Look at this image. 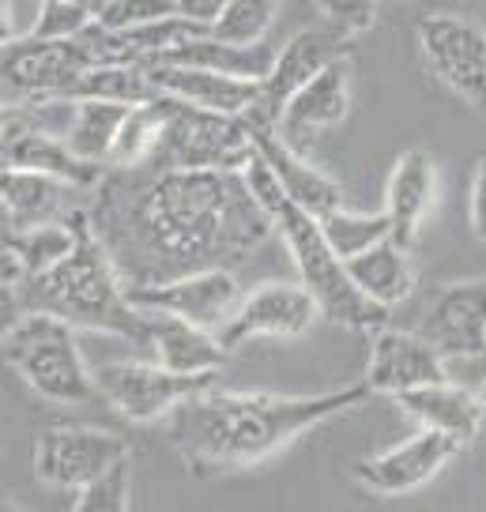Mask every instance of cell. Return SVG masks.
Wrapping results in <instances>:
<instances>
[{
  "instance_id": "cell-11",
  "label": "cell",
  "mask_w": 486,
  "mask_h": 512,
  "mask_svg": "<svg viewBox=\"0 0 486 512\" xmlns=\"http://www.w3.org/2000/svg\"><path fill=\"white\" fill-rule=\"evenodd\" d=\"M95 61L76 38H8L4 42V87L12 102L61 98Z\"/></svg>"
},
{
  "instance_id": "cell-2",
  "label": "cell",
  "mask_w": 486,
  "mask_h": 512,
  "mask_svg": "<svg viewBox=\"0 0 486 512\" xmlns=\"http://www.w3.org/2000/svg\"><path fill=\"white\" fill-rule=\"evenodd\" d=\"M373 396L366 381L317 396H276V392H223L208 388L185 400L170 415V441L185 467L208 479L245 471L294 445L302 433L343 415Z\"/></svg>"
},
{
  "instance_id": "cell-39",
  "label": "cell",
  "mask_w": 486,
  "mask_h": 512,
  "mask_svg": "<svg viewBox=\"0 0 486 512\" xmlns=\"http://www.w3.org/2000/svg\"><path fill=\"white\" fill-rule=\"evenodd\" d=\"M4 512H19V509L12 505V501H4Z\"/></svg>"
},
{
  "instance_id": "cell-27",
  "label": "cell",
  "mask_w": 486,
  "mask_h": 512,
  "mask_svg": "<svg viewBox=\"0 0 486 512\" xmlns=\"http://www.w3.org/2000/svg\"><path fill=\"white\" fill-rule=\"evenodd\" d=\"M347 272L358 283V290L370 298V302L385 305H400L411 298L415 290V264H411V249L396 245V241H381L366 253H358L347 260Z\"/></svg>"
},
{
  "instance_id": "cell-6",
  "label": "cell",
  "mask_w": 486,
  "mask_h": 512,
  "mask_svg": "<svg viewBox=\"0 0 486 512\" xmlns=\"http://www.w3.org/2000/svg\"><path fill=\"white\" fill-rule=\"evenodd\" d=\"M166 98V128L151 166L155 170H204V174H242L257 159L245 117L196 110L189 102Z\"/></svg>"
},
{
  "instance_id": "cell-23",
  "label": "cell",
  "mask_w": 486,
  "mask_h": 512,
  "mask_svg": "<svg viewBox=\"0 0 486 512\" xmlns=\"http://www.w3.org/2000/svg\"><path fill=\"white\" fill-rule=\"evenodd\" d=\"M147 324H151V354L159 366L200 377V373H219L227 362L230 351L208 328H196L189 320L166 313H147Z\"/></svg>"
},
{
  "instance_id": "cell-29",
  "label": "cell",
  "mask_w": 486,
  "mask_h": 512,
  "mask_svg": "<svg viewBox=\"0 0 486 512\" xmlns=\"http://www.w3.org/2000/svg\"><path fill=\"white\" fill-rule=\"evenodd\" d=\"M159 98V87L151 83L147 68L129 64H95L68 87L61 102H121V106H144Z\"/></svg>"
},
{
  "instance_id": "cell-15",
  "label": "cell",
  "mask_w": 486,
  "mask_h": 512,
  "mask_svg": "<svg viewBox=\"0 0 486 512\" xmlns=\"http://www.w3.org/2000/svg\"><path fill=\"white\" fill-rule=\"evenodd\" d=\"M449 381L441 351L422 336V332H400V328H381L373 336L370 366H366V384L373 396H404L426 384Z\"/></svg>"
},
{
  "instance_id": "cell-17",
  "label": "cell",
  "mask_w": 486,
  "mask_h": 512,
  "mask_svg": "<svg viewBox=\"0 0 486 512\" xmlns=\"http://www.w3.org/2000/svg\"><path fill=\"white\" fill-rule=\"evenodd\" d=\"M336 57H347V42L332 31H302L279 49L272 76L260 83V106L249 117L279 125V117L309 80H317Z\"/></svg>"
},
{
  "instance_id": "cell-40",
  "label": "cell",
  "mask_w": 486,
  "mask_h": 512,
  "mask_svg": "<svg viewBox=\"0 0 486 512\" xmlns=\"http://www.w3.org/2000/svg\"><path fill=\"white\" fill-rule=\"evenodd\" d=\"M479 396H483V403H486V384H483V388H479Z\"/></svg>"
},
{
  "instance_id": "cell-18",
  "label": "cell",
  "mask_w": 486,
  "mask_h": 512,
  "mask_svg": "<svg viewBox=\"0 0 486 512\" xmlns=\"http://www.w3.org/2000/svg\"><path fill=\"white\" fill-rule=\"evenodd\" d=\"M351 110V57H336L317 80H309L287 102L276 132L294 151H306L324 128L340 125Z\"/></svg>"
},
{
  "instance_id": "cell-13",
  "label": "cell",
  "mask_w": 486,
  "mask_h": 512,
  "mask_svg": "<svg viewBox=\"0 0 486 512\" xmlns=\"http://www.w3.org/2000/svg\"><path fill=\"white\" fill-rule=\"evenodd\" d=\"M317 317H321V309H317L313 294L302 283H264L249 298H242V305L234 309V317L215 336H219V343L227 351H238L249 339L260 336H306Z\"/></svg>"
},
{
  "instance_id": "cell-20",
  "label": "cell",
  "mask_w": 486,
  "mask_h": 512,
  "mask_svg": "<svg viewBox=\"0 0 486 512\" xmlns=\"http://www.w3.org/2000/svg\"><path fill=\"white\" fill-rule=\"evenodd\" d=\"M147 76L159 87V95L189 102L196 110L249 117L260 106L257 80H234V76H219L208 68H181V64H147Z\"/></svg>"
},
{
  "instance_id": "cell-28",
  "label": "cell",
  "mask_w": 486,
  "mask_h": 512,
  "mask_svg": "<svg viewBox=\"0 0 486 512\" xmlns=\"http://www.w3.org/2000/svg\"><path fill=\"white\" fill-rule=\"evenodd\" d=\"M129 113L132 106H121V102H72L65 128L68 147L91 166H110V155H114V144Z\"/></svg>"
},
{
  "instance_id": "cell-12",
  "label": "cell",
  "mask_w": 486,
  "mask_h": 512,
  "mask_svg": "<svg viewBox=\"0 0 486 512\" xmlns=\"http://www.w3.org/2000/svg\"><path fill=\"white\" fill-rule=\"evenodd\" d=\"M4 170H31L57 181H68L76 189H91L102 181V166L83 162L65 136L49 132L31 110L4 106Z\"/></svg>"
},
{
  "instance_id": "cell-7",
  "label": "cell",
  "mask_w": 486,
  "mask_h": 512,
  "mask_svg": "<svg viewBox=\"0 0 486 512\" xmlns=\"http://www.w3.org/2000/svg\"><path fill=\"white\" fill-rule=\"evenodd\" d=\"M129 437L95 426H46L34 441V475L53 490H87L129 464Z\"/></svg>"
},
{
  "instance_id": "cell-24",
  "label": "cell",
  "mask_w": 486,
  "mask_h": 512,
  "mask_svg": "<svg viewBox=\"0 0 486 512\" xmlns=\"http://www.w3.org/2000/svg\"><path fill=\"white\" fill-rule=\"evenodd\" d=\"M76 189L68 181L31 170H4L0 174V196H4V230H31L42 223L68 219L65 192Z\"/></svg>"
},
{
  "instance_id": "cell-34",
  "label": "cell",
  "mask_w": 486,
  "mask_h": 512,
  "mask_svg": "<svg viewBox=\"0 0 486 512\" xmlns=\"http://www.w3.org/2000/svg\"><path fill=\"white\" fill-rule=\"evenodd\" d=\"M174 16H181L178 0H106L95 19L106 31H136Z\"/></svg>"
},
{
  "instance_id": "cell-19",
  "label": "cell",
  "mask_w": 486,
  "mask_h": 512,
  "mask_svg": "<svg viewBox=\"0 0 486 512\" xmlns=\"http://www.w3.org/2000/svg\"><path fill=\"white\" fill-rule=\"evenodd\" d=\"M245 121H249V136H253L257 155L272 166V174L279 177V185H283L291 204L309 211L313 219H321V215L340 208V185H336L332 177H324L317 166H309V162L302 159V151H294V147L283 144V136L276 132V125L257 121V117H245Z\"/></svg>"
},
{
  "instance_id": "cell-9",
  "label": "cell",
  "mask_w": 486,
  "mask_h": 512,
  "mask_svg": "<svg viewBox=\"0 0 486 512\" xmlns=\"http://www.w3.org/2000/svg\"><path fill=\"white\" fill-rule=\"evenodd\" d=\"M419 49L430 72L438 76L456 98L475 110H486V31L468 16L434 12L419 19Z\"/></svg>"
},
{
  "instance_id": "cell-16",
  "label": "cell",
  "mask_w": 486,
  "mask_h": 512,
  "mask_svg": "<svg viewBox=\"0 0 486 512\" xmlns=\"http://www.w3.org/2000/svg\"><path fill=\"white\" fill-rule=\"evenodd\" d=\"M422 336L441 358H479L486 354V279L449 283L434 294L422 320Z\"/></svg>"
},
{
  "instance_id": "cell-31",
  "label": "cell",
  "mask_w": 486,
  "mask_h": 512,
  "mask_svg": "<svg viewBox=\"0 0 486 512\" xmlns=\"http://www.w3.org/2000/svg\"><path fill=\"white\" fill-rule=\"evenodd\" d=\"M324 230V238L328 245L343 256V260H351V256L366 253L373 245H381V241L392 238V223L385 211H373V215H358V211H328L317 219Z\"/></svg>"
},
{
  "instance_id": "cell-35",
  "label": "cell",
  "mask_w": 486,
  "mask_h": 512,
  "mask_svg": "<svg viewBox=\"0 0 486 512\" xmlns=\"http://www.w3.org/2000/svg\"><path fill=\"white\" fill-rule=\"evenodd\" d=\"M313 4L328 23V31L340 34L343 42L366 34L377 19V0H313Z\"/></svg>"
},
{
  "instance_id": "cell-8",
  "label": "cell",
  "mask_w": 486,
  "mask_h": 512,
  "mask_svg": "<svg viewBox=\"0 0 486 512\" xmlns=\"http://www.w3.org/2000/svg\"><path fill=\"white\" fill-rule=\"evenodd\" d=\"M219 373H174L159 362H106L95 369L98 396L117 407L129 422H155L162 415H174L181 403L215 388Z\"/></svg>"
},
{
  "instance_id": "cell-1",
  "label": "cell",
  "mask_w": 486,
  "mask_h": 512,
  "mask_svg": "<svg viewBox=\"0 0 486 512\" xmlns=\"http://www.w3.org/2000/svg\"><path fill=\"white\" fill-rule=\"evenodd\" d=\"M129 196L125 208L106 200V211L125 215L132 245L155 264L162 260V279L242 260L276 226L249 192L245 174L155 170V177L136 185Z\"/></svg>"
},
{
  "instance_id": "cell-37",
  "label": "cell",
  "mask_w": 486,
  "mask_h": 512,
  "mask_svg": "<svg viewBox=\"0 0 486 512\" xmlns=\"http://www.w3.org/2000/svg\"><path fill=\"white\" fill-rule=\"evenodd\" d=\"M471 234L486 245V159H479L475 177H471Z\"/></svg>"
},
{
  "instance_id": "cell-14",
  "label": "cell",
  "mask_w": 486,
  "mask_h": 512,
  "mask_svg": "<svg viewBox=\"0 0 486 512\" xmlns=\"http://www.w3.org/2000/svg\"><path fill=\"white\" fill-rule=\"evenodd\" d=\"M460 445L453 437H445L438 430H419L411 441L389 448L381 456H366L355 460L351 475L362 490L381 497H404L411 490H422L426 482H434L445 471V464L453 460Z\"/></svg>"
},
{
  "instance_id": "cell-4",
  "label": "cell",
  "mask_w": 486,
  "mask_h": 512,
  "mask_svg": "<svg viewBox=\"0 0 486 512\" xmlns=\"http://www.w3.org/2000/svg\"><path fill=\"white\" fill-rule=\"evenodd\" d=\"M272 219H276V230L283 234L287 249H291L294 268L302 275V287L313 294L321 317H328L332 324H343V328H358V332L389 328V309L370 302L358 290V283L347 272V260L328 245L321 223L309 211L283 200L272 211Z\"/></svg>"
},
{
  "instance_id": "cell-22",
  "label": "cell",
  "mask_w": 486,
  "mask_h": 512,
  "mask_svg": "<svg viewBox=\"0 0 486 512\" xmlns=\"http://www.w3.org/2000/svg\"><path fill=\"white\" fill-rule=\"evenodd\" d=\"M396 403L404 407L411 418H419L422 430H438L445 437H453L456 445L464 448L479 437V426H483L486 403L479 392H468L453 381L441 384H426V388H415V392H404L396 396Z\"/></svg>"
},
{
  "instance_id": "cell-38",
  "label": "cell",
  "mask_w": 486,
  "mask_h": 512,
  "mask_svg": "<svg viewBox=\"0 0 486 512\" xmlns=\"http://www.w3.org/2000/svg\"><path fill=\"white\" fill-rule=\"evenodd\" d=\"M178 4H181V16H185V19L211 27L215 19L223 16V8H227L230 0H178Z\"/></svg>"
},
{
  "instance_id": "cell-25",
  "label": "cell",
  "mask_w": 486,
  "mask_h": 512,
  "mask_svg": "<svg viewBox=\"0 0 486 512\" xmlns=\"http://www.w3.org/2000/svg\"><path fill=\"white\" fill-rule=\"evenodd\" d=\"M72 215V211H68ZM76 249V226L72 219L42 223L31 230H4V290L19 287L23 279L57 268Z\"/></svg>"
},
{
  "instance_id": "cell-36",
  "label": "cell",
  "mask_w": 486,
  "mask_h": 512,
  "mask_svg": "<svg viewBox=\"0 0 486 512\" xmlns=\"http://www.w3.org/2000/svg\"><path fill=\"white\" fill-rule=\"evenodd\" d=\"M72 512H129V464L114 467L106 479L80 490Z\"/></svg>"
},
{
  "instance_id": "cell-5",
  "label": "cell",
  "mask_w": 486,
  "mask_h": 512,
  "mask_svg": "<svg viewBox=\"0 0 486 512\" xmlns=\"http://www.w3.org/2000/svg\"><path fill=\"white\" fill-rule=\"evenodd\" d=\"M4 362L49 403H91L98 396L72 324L49 313H23L4 332Z\"/></svg>"
},
{
  "instance_id": "cell-10",
  "label": "cell",
  "mask_w": 486,
  "mask_h": 512,
  "mask_svg": "<svg viewBox=\"0 0 486 512\" xmlns=\"http://www.w3.org/2000/svg\"><path fill=\"white\" fill-rule=\"evenodd\" d=\"M129 302L144 313H166V317L189 320L196 328L219 332L242 305V290L227 268H204L178 279L129 287Z\"/></svg>"
},
{
  "instance_id": "cell-30",
  "label": "cell",
  "mask_w": 486,
  "mask_h": 512,
  "mask_svg": "<svg viewBox=\"0 0 486 512\" xmlns=\"http://www.w3.org/2000/svg\"><path fill=\"white\" fill-rule=\"evenodd\" d=\"M162 128H166V98H151L144 106H132V113L121 125V136L114 144V155H110V166L117 170H132V166H144V162L155 159L162 140Z\"/></svg>"
},
{
  "instance_id": "cell-33",
  "label": "cell",
  "mask_w": 486,
  "mask_h": 512,
  "mask_svg": "<svg viewBox=\"0 0 486 512\" xmlns=\"http://www.w3.org/2000/svg\"><path fill=\"white\" fill-rule=\"evenodd\" d=\"M95 0H42L34 19V38H76L95 23Z\"/></svg>"
},
{
  "instance_id": "cell-3",
  "label": "cell",
  "mask_w": 486,
  "mask_h": 512,
  "mask_svg": "<svg viewBox=\"0 0 486 512\" xmlns=\"http://www.w3.org/2000/svg\"><path fill=\"white\" fill-rule=\"evenodd\" d=\"M68 219L76 226V249L57 268L4 290V298H12L16 313H49L68 320L72 328L80 324L91 332H110L151 351L147 313L129 302V287H121L110 249L98 238L95 219L80 208H72Z\"/></svg>"
},
{
  "instance_id": "cell-21",
  "label": "cell",
  "mask_w": 486,
  "mask_h": 512,
  "mask_svg": "<svg viewBox=\"0 0 486 512\" xmlns=\"http://www.w3.org/2000/svg\"><path fill=\"white\" fill-rule=\"evenodd\" d=\"M434 192H438V166L430 159V151H422V147L404 151L385 185V215L392 223L396 245L415 249L422 219L434 208Z\"/></svg>"
},
{
  "instance_id": "cell-32",
  "label": "cell",
  "mask_w": 486,
  "mask_h": 512,
  "mask_svg": "<svg viewBox=\"0 0 486 512\" xmlns=\"http://www.w3.org/2000/svg\"><path fill=\"white\" fill-rule=\"evenodd\" d=\"M279 0H230L223 16L211 23V38L230 46H260L268 27L276 23Z\"/></svg>"
},
{
  "instance_id": "cell-26",
  "label": "cell",
  "mask_w": 486,
  "mask_h": 512,
  "mask_svg": "<svg viewBox=\"0 0 486 512\" xmlns=\"http://www.w3.org/2000/svg\"><path fill=\"white\" fill-rule=\"evenodd\" d=\"M276 49H268L264 42L260 46H230V42H219V38H193L185 46L170 49L162 61L155 64H181V68H208V72H219V76H234V80H257L264 83L276 68Z\"/></svg>"
},
{
  "instance_id": "cell-41",
  "label": "cell",
  "mask_w": 486,
  "mask_h": 512,
  "mask_svg": "<svg viewBox=\"0 0 486 512\" xmlns=\"http://www.w3.org/2000/svg\"><path fill=\"white\" fill-rule=\"evenodd\" d=\"M102 4H106V0H95V8H102Z\"/></svg>"
}]
</instances>
